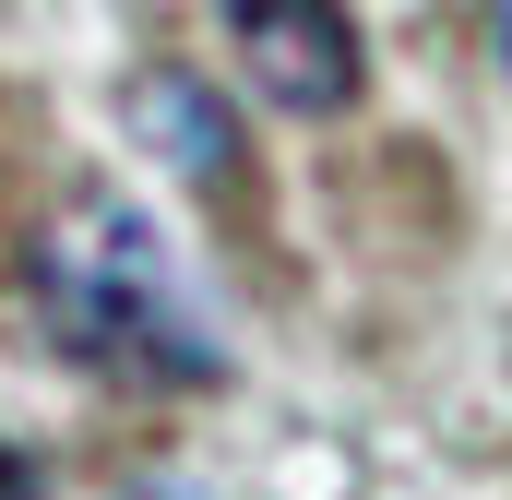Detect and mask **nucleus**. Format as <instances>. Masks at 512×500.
<instances>
[{
    "label": "nucleus",
    "instance_id": "nucleus-4",
    "mask_svg": "<svg viewBox=\"0 0 512 500\" xmlns=\"http://www.w3.org/2000/svg\"><path fill=\"white\" fill-rule=\"evenodd\" d=\"M0 500H36V465H24L12 441H0Z\"/></svg>",
    "mask_w": 512,
    "mask_h": 500
},
{
    "label": "nucleus",
    "instance_id": "nucleus-5",
    "mask_svg": "<svg viewBox=\"0 0 512 500\" xmlns=\"http://www.w3.org/2000/svg\"><path fill=\"white\" fill-rule=\"evenodd\" d=\"M501 48H512V0H501Z\"/></svg>",
    "mask_w": 512,
    "mask_h": 500
},
{
    "label": "nucleus",
    "instance_id": "nucleus-3",
    "mask_svg": "<svg viewBox=\"0 0 512 500\" xmlns=\"http://www.w3.org/2000/svg\"><path fill=\"white\" fill-rule=\"evenodd\" d=\"M131 131H155V155L191 179V191H239V131H227V108L191 84V72H131Z\"/></svg>",
    "mask_w": 512,
    "mask_h": 500
},
{
    "label": "nucleus",
    "instance_id": "nucleus-2",
    "mask_svg": "<svg viewBox=\"0 0 512 500\" xmlns=\"http://www.w3.org/2000/svg\"><path fill=\"white\" fill-rule=\"evenodd\" d=\"M227 48L286 120H334L358 108V12L346 0H227Z\"/></svg>",
    "mask_w": 512,
    "mask_h": 500
},
{
    "label": "nucleus",
    "instance_id": "nucleus-1",
    "mask_svg": "<svg viewBox=\"0 0 512 500\" xmlns=\"http://www.w3.org/2000/svg\"><path fill=\"white\" fill-rule=\"evenodd\" d=\"M24 286H36V322L60 334V358H84L108 381H215L227 370L203 298L179 286L167 239L120 191H84L72 215H48L36 250H24Z\"/></svg>",
    "mask_w": 512,
    "mask_h": 500
}]
</instances>
